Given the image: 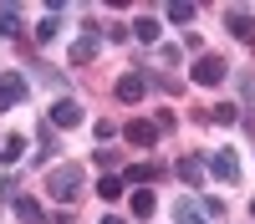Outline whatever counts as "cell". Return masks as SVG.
I'll return each instance as SVG.
<instances>
[{"instance_id": "obj_8", "label": "cell", "mask_w": 255, "mask_h": 224, "mask_svg": "<svg viewBox=\"0 0 255 224\" xmlns=\"http://www.w3.org/2000/svg\"><path fill=\"white\" fill-rule=\"evenodd\" d=\"M225 26H230V31H235L240 41H255V20H250L245 10H230V15H225Z\"/></svg>"}, {"instance_id": "obj_17", "label": "cell", "mask_w": 255, "mask_h": 224, "mask_svg": "<svg viewBox=\"0 0 255 224\" xmlns=\"http://www.w3.org/2000/svg\"><path fill=\"white\" fill-rule=\"evenodd\" d=\"M168 20H174V26H189V20H194V5H184V0L168 5Z\"/></svg>"}, {"instance_id": "obj_16", "label": "cell", "mask_w": 255, "mask_h": 224, "mask_svg": "<svg viewBox=\"0 0 255 224\" xmlns=\"http://www.w3.org/2000/svg\"><path fill=\"white\" fill-rule=\"evenodd\" d=\"M128 178H133V183H148V178H158V163H128Z\"/></svg>"}, {"instance_id": "obj_21", "label": "cell", "mask_w": 255, "mask_h": 224, "mask_svg": "<svg viewBox=\"0 0 255 224\" xmlns=\"http://www.w3.org/2000/svg\"><path fill=\"white\" fill-rule=\"evenodd\" d=\"M0 31L15 36V31H20V10H5V15H0Z\"/></svg>"}, {"instance_id": "obj_14", "label": "cell", "mask_w": 255, "mask_h": 224, "mask_svg": "<svg viewBox=\"0 0 255 224\" xmlns=\"http://www.w3.org/2000/svg\"><path fill=\"white\" fill-rule=\"evenodd\" d=\"M20 153H26V138H15V133H10L5 143H0V163H15Z\"/></svg>"}, {"instance_id": "obj_23", "label": "cell", "mask_w": 255, "mask_h": 224, "mask_svg": "<svg viewBox=\"0 0 255 224\" xmlns=\"http://www.w3.org/2000/svg\"><path fill=\"white\" fill-rule=\"evenodd\" d=\"M250 209H255V204H250Z\"/></svg>"}, {"instance_id": "obj_18", "label": "cell", "mask_w": 255, "mask_h": 224, "mask_svg": "<svg viewBox=\"0 0 255 224\" xmlns=\"http://www.w3.org/2000/svg\"><path fill=\"white\" fill-rule=\"evenodd\" d=\"M56 31H61V20H56V15H46V20L36 26V41H56Z\"/></svg>"}, {"instance_id": "obj_2", "label": "cell", "mask_w": 255, "mask_h": 224, "mask_svg": "<svg viewBox=\"0 0 255 224\" xmlns=\"http://www.w3.org/2000/svg\"><path fill=\"white\" fill-rule=\"evenodd\" d=\"M225 72H230V67H225V56H199L189 76H194L199 87H220V81H225Z\"/></svg>"}, {"instance_id": "obj_22", "label": "cell", "mask_w": 255, "mask_h": 224, "mask_svg": "<svg viewBox=\"0 0 255 224\" xmlns=\"http://www.w3.org/2000/svg\"><path fill=\"white\" fill-rule=\"evenodd\" d=\"M102 224H123V219H118V214H108V219H102Z\"/></svg>"}, {"instance_id": "obj_15", "label": "cell", "mask_w": 255, "mask_h": 224, "mask_svg": "<svg viewBox=\"0 0 255 224\" xmlns=\"http://www.w3.org/2000/svg\"><path fill=\"white\" fill-rule=\"evenodd\" d=\"M15 214L26 219V224H41V219H46V214H41V204H36V199H15Z\"/></svg>"}, {"instance_id": "obj_13", "label": "cell", "mask_w": 255, "mask_h": 224, "mask_svg": "<svg viewBox=\"0 0 255 224\" xmlns=\"http://www.w3.org/2000/svg\"><path fill=\"white\" fill-rule=\"evenodd\" d=\"M174 224H204V214H199V204H194V199H184L179 209H174Z\"/></svg>"}, {"instance_id": "obj_9", "label": "cell", "mask_w": 255, "mask_h": 224, "mask_svg": "<svg viewBox=\"0 0 255 224\" xmlns=\"http://www.w3.org/2000/svg\"><path fill=\"white\" fill-rule=\"evenodd\" d=\"M153 209H158L153 189H138V194H133V219H153Z\"/></svg>"}, {"instance_id": "obj_1", "label": "cell", "mask_w": 255, "mask_h": 224, "mask_svg": "<svg viewBox=\"0 0 255 224\" xmlns=\"http://www.w3.org/2000/svg\"><path fill=\"white\" fill-rule=\"evenodd\" d=\"M46 189H51L56 204H72V199L82 194V168H77V163H61V168H51V173H46Z\"/></svg>"}, {"instance_id": "obj_6", "label": "cell", "mask_w": 255, "mask_h": 224, "mask_svg": "<svg viewBox=\"0 0 255 224\" xmlns=\"http://www.w3.org/2000/svg\"><path fill=\"white\" fill-rule=\"evenodd\" d=\"M143 92H148V76H138V72H123L118 76V97L123 102H143Z\"/></svg>"}, {"instance_id": "obj_20", "label": "cell", "mask_w": 255, "mask_h": 224, "mask_svg": "<svg viewBox=\"0 0 255 224\" xmlns=\"http://www.w3.org/2000/svg\"><path fill=\"white\" fill-rule=\"evenodd\" d=\"M209 122H220V128H225V122H235V107H230V102H220V107L209 112Z\"/></svg>"}, {"instance_id": "obj_19", "label": "cell", "mask_w": 255, "mask_h": 224, "mask_svg": "<svg viewBox=\"0 0 255 224\" xmlns=\"http://www.w3.org/2000/svg\"><path fill=\"white\" fill-rule=\"evenodd\" d=\"M97 194H102V199H118V194H123V178H113V173H108V178L97 183Z\"/></svg>"}, {"instance_id": "obj_5", "label": "cell", "mask_w": 255, "mask_h": 224, "mask_svg": "<svg viewBox=\"0 0 255 224\" xmlns=\"http://www.w3.org/2000/svg\"><path fill=\"white\" fill-rule=\"evenodd\" d=\"M26 102V76H0V112H10Z\"/></svg>"}, {"instance_id": "obj_12", "label": "cell", "mask_w": 255, "mask_h": 224, "mask_svg": "<svg viewBox=\"0 0 255 224\" xmlns=\"http://www.w3.org/2000/svg\"><path fill=\"white\" fill-rule=\"evenodd\" d=\"M179 178L184 183H204V158H184L179 163Z\"/></svg>"}, {"instance_id": "obj_7", "label": "cell", "mask_w": 255, "mask_h": 224, "mask_svg": "<svg viewBox=\"0 0 255 224\" xmlns=\"http://www.w3.org/2000/svg\"><path fill=\"white\" fill-rule=\"evenodd\" d=\"M128 143H133V148H153L158 128H153V122H128Z\"/></svg>"}, {"instance_id": "obj_3", "label": "cell", "mask_w": 255, "mask_h": 224, "mask_svg": "<svg viewBox=\"0 0 255 224\" xmlns=\"http://www.w3.org/2000/svg\"><path fill=\"white\" fill-rule=\"evenodd\" d=\"M77 122H82V102L61 97L56 107H51V117H46V128H77Z\"/></svg>"}, {"instance_id": "obj_4", "label": "cell", "mask_w": 255, "mask_h": 224, "mask_svg": "<svg viewBox=\"0 0 255 224\" xmlns=\"http://www.w3.org/2000/svg\"><path fill=\"white\" fill-rule=\"evenodd\" d=\"M209 168H215V178H220V183H240V158L230 153V148H220L215 158H209Z\"/></svg>"}, {"instance_id": "obj_10", "label": "cell", "mask_w": 255, "mask_h": 224, "mask_svg": "<svg viewBox=\"0 0 255 224\" xmlns=\"http://www.w3.org/2000/svg\"><path fill=\"white\" fill-rule=\"evenodd\" d=\"M92 56H97V26H87V36L72 46V61H92Z\"/></svg>"}, {"instance_id": "obj_11", "label": "cell", "mask_w": 255, "mask_h": 224, "mask_svg": "<svg viewBox=\"0 0 255 224\" xmlns=\"http://www.w3.org/2000/svg\"><path fill=\"white\" fill-rule=\"evenodd\" d=\"M133 36L143 41V46H153V41H158V20H153V15H138V20H133Z\"/></svg>"}]
</instances>
